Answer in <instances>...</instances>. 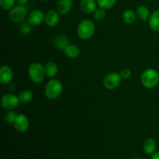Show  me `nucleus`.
<instances>
[{"label": "nucleus", "instance_id": "aec40b11", "mask_svg": "<svg viewBox=\"0 0 159 159\" xmlns=\"http://www.w3.org/2000/svg\"><path fill=\"white\" fill-rule=\"evenodd\" d=\"M137 13L132 9H127L123 13V20L127 24H133L137 20Z\"/></svg>", "mask_w": 159, "mask_h": 159}, {"label": "nucleus", "instance_id": "f03ea898", "mask_svg": "<svg viewBox=\"0 0 159 159\" xmlns=\"http://www.w3.org/2000/svg\"><path fill=\"white\" fill-rule=\"evenodd\" d=\"M62 92H63L62 83L56 79H50L45 85V96L50 100L57 99L62 94Z\"/></svg>", "mask_w": 159, "mask_h": 159}, {"label": "nucleus", "instance_id": "423d86ee", "mask_svg": "<svg viewBox=\"0 0 159 159\" xmlns=\"http://www.w3.org/2000/svg\"><path fill=\"white\" fill-rule=\"evenodd\" d=\"M121 80L122 79L119 73L110 72L104 76L103 79H102V84L107 89L113 90L120 86Z\"/></svg>", "mask_w": 159, "mask_h": 159}, {"label": "nucleus", "instance_id": "cd10ccee", "mask_svg": "<svg viewBox=\"0 0 159 159\" xmlns=\"http://www.w3.org/2000/svg\"><path fill=\"white\" fill-rule=\"evenodd\" d=\"M152 159H159V151H156L152 155Z\"/></svg>", "mask_w": 159, "mask_h": 159}, {"label": "nucleus", "instance_id": "a211bd4d", "mask_svg": "<svg viewBox=\"0 0 159 159\" xmlns=\"http://www.w3.org/2000/svg\"><path fill=\"white\" fill-rule=\"evenodd\" d=\"M63 51L65 55L70 58H76L81 54L80 48L77 45L70 44V43L65 48V49Z\"/></svg>", "mask_w": 159, "mask_h": 159}, {"label": "nucleus", "instance_id": "bb28decb", "mask_svg": "<svg viewBox=\"0 0 159 159\" xmlns=\"http://www.w3.org/2000/svg\"><path fill=\"white\" fill-rule=\"evenodd\" d=\"M29 25L27 24L23 25L22 27L20 28V31H21L22 34H24V35H27V34H29L30 32V27Z\"/></svg>", "mask_w": 159, "mask_h": 159}, {"label": "nucleus", "instance_id": "2eb2a0df", "mask_svg": "<svg viewBox=\"0 0 159 159\" xmlns=\"http://www.w3.org/2000/svg\"><path fill=\"white\" fill-rule=\"evenodd\" d=\"M143 150L146 155H152L157 150V143L153 138H148L143 144Z\"/></svg>", "mask_w": 159, "mask_h": 159}, {"label": "nucleus", "instance_id": "6e6552de", "mask_svg": "<svg viewBox=\"0 0 159 159\" xmlns=\"http://www.w3.org/2000/svg\"><path fill=\"white\" fill-rule=\"evenodd\" d=\"M14 128L20 133H25L30 127V121L27 116L23 113H19L16 115L14 121Z\"/></svg>", "mask_w": 159, "mask_h": 159}, {"label": "nucleus", "instance_id": "c85d7f7f", "mask_svg": "<svg viewBox=\"0 0 159 159\" xmlns=\"http://www.w3.org/2000/svg\"><path fill=\"white\" fill-rule=\"evenodd\" d=\"M16 2H18V4L20 5H25L27 3L28 0H16Z\"/></svg>", "mask_w": 159, "mask_h": 159}, {"label": "nucleus", "instance_id": "0eeeda50", "mask_svg": "<svg viewBox=\"0 0 159 159\" xmlns=\"http://www.w3.org/2000/svg\"><path fill=\"white\" fill-rule=\"evenodd\" d=\"M20 103L19 96L12 93H6L1 99V106L6 110H13L19 107Z\"/></svg>", "mask_w": 159, "mask_h": 159}, {"label": "nucleus", "instance_id": "412c9836", "mask_svg": "<svg viewBox=\"0 0 159 159\" xmlns=\"http://www.w3.org/2000/svg\"><path fill=\"white\" fill-rule=\"evenodd\" d=\"M18 96L21 103L27 104L33 100L34 94H33L32 91H30V90L25 89L20 92Z\"/></svg>", "mask_w": 159, "mask_h": 159}, {"label": "nucleus", "instance_id": "5701e85b", "mask_svg": "<svg viewBox=\"0 0 159 159\" xmlns=\"http://www.w3.org/2000/svg\"><path fill=\"white\" fill-rule=\"evenodd\" d=\"M16 113L13 110H8L4 115V120L8 124H13L16 117Z\"/></svg>", "mask_w": 159, "mask_h": 159}, {"label": "nucleus", "instance_id": "f8f14e48", "mask_svg": "<svg viewBox=\"0 0 159 159\" xmlns=\"http://www.w3.org/2000/svg\"><path fill=\"white\" fill-rule=\"evenodd\" d=\"M72 7V0H58L56 6V9L60 15H66L71 12Z\"/></svg>", "mask_w": 159, "mask_h": 159}, {"label": "nucleus", "instance_id": "dca6fc26", "mask_svg": "<svg viewBox=\"0 0 159 159\" xmlns=\"http://www.w3.org/2000/svg\"><path fill=\"white\" fill-rule=\"evenodd\" d=\"M45 74L48 78L54 79L58 73V67L54 61H48L44 65Z\"/></svg>", "mask_w": 159, "mask_h": 159}, {"label": "nucleus", "instance_id": "b1692460", "mask_svg": "<svg viewBox=\"0 0 159 159\" xmlns=\"http://www.w3.org/2000/svg\"><path fill=\"white\" fill-rule=\"evenodd\" d=\"M16 0H0V6L3 10H10L15 6Z\"/></svg>", "mask_w": 159, "mask_h": 159}, {"label": "nucleus", "instance_id": "20e7f679", "mask_svg": "<svg viewBox=\"0 0 159 159\" xmlns=\"http://www.w3.org/2000/svg\"><path fill=\"white\" fill-rule=\"evenodd\" d=\"M28 75L34 83H40L43 82L46 75L44 66L38 62L32 63L28 68Z\"/></svg>", "mask_w": 159, "mask_h": 159}, {"label": "nucleus", "instance_id": "c756f323", "mask_svg": "<svg viewBox=\"0 0 159 159\" xmlns=\"http://www.w3.org/2000/svg\"><path fill=\"white\" fill-rule=\"evenodd\" d=\"M132 159H141V158H140V157H138V156H135V157H134V158Z\"/></svg>", "mask_w": 159, "mask_h": 159}, {"label": "nucleus", "instance_id": "6ab92c4d", "mask_svg": "<svg viewBox=\"0 0 159 159\" xmlns=\"http://www.w3.org/2000/svg\"><path fill=\"white\" fill-rule=\"evenodd\" d=\"M137 16L141 21H147L149 20L150 17V9L147 7V6H144V5H141L138 6L136 9Z\"/></svg>", "mask_w": 159, "mask_h": 159}, {"label": "nucleus", "instance_id": "7c9ffc66", "mask_svg": "<svg viewBox=\"0 0 159 159\" xmlns=\"http://www.w3.org/2000/svg\"><path fill=\"white\" fill-rule=\"evenodd\" d=\"M43 1H48V0H43Z\"/></svg>", "mask_w": 159, "mask_h": 159}, {"label": "nucleus", "instance_id": "9d476101", "mask_svg": "<svg viewBox=\"0 0 159 159\" xmlns=\"http://www.w3.org/2000/svg\"><path fill=\"white\" fill-rule=\"evenodd\" d=\"M13 79V71L8 65H2L0 68V82L2 85H9Z\"/></svg>", "mask_w": 159, "mask_h": 159}, {"label": "nucleus", "instance_id": "f257e3e1", "mask_svg": "<svg viewBox=\"0 0 159 159\" xmlns=\"http://www.w3.org/2000/svg\"><path fill=\"white\" fill-rule=\"evenodd\" d=\"M95 32L96 26L92 20L88 19L82 20L77 26V35L82 40H89L94 36Z\"/></svg>", "mask_w": 159, "mask_h": 159}, {"label": "nucleus", "instance_id": "39448f33", "mask_svg": "<svg viewBox=\"0 0 159 159\" xmlns=\"http://www.w3.org/2000/svg\"><path fill=\"white\" fill-rule=\"evenodd\" d=\"M27 14V9L24 5H20L14 6L9 10L8 16L13 23H20L23 21Z\"/></svg>", "mask_w": 159, "mask_h": 159}, {"label": "nucleus", "instance_id": "393cba45", "mask_svg": "<svg viewBox=\"0 0 159 159\" xmlns=\"http://www.w3.org/2000/svg\"><path fill=\"white\" fill-rule=\"evenodd\" d=\"M107 9H102V8H97L96 9V11L94 12V18L96 19L98 21H102L107 16V12H106Z\"/></svg>", "mask_w": 159, "mask_h": 159}, {"label": "nucleus", "instance_id": "f3484780", "mask_svg": "<svg viewBox=\"0 0 159 159\" xmlns=\"http://www.w3.org/2000/svg\"><path fill=\"white\" fill-rule=\"evenodd\" d=\"M148 26L152 30L159 32V9H157L151 14L149 17Z\"/></svg>", "mask_w": 159, "mask_h": 159}, {"label": "nucleus", "instance_id": "7ed1b4c3", "mask_svg": "<svg viewBox=\"0 0 159 159\" xmlns=\"http://www.w3.org/2000/svg\"><path fill=\"white\" fill-rule=\"evenodd\" d=\"M141 82L146 89L155 88L159 83V73L154 68L144 70L141 75Z\"/></svg>", "mask_w": 159, "mask_h": 159}, {"label": "nucleus", "instance_id": "a878e982", "mask_svg": "<svg viewBox=\"0 0 159 159\" xmlns=\"http://www.w3.org/2000/svg\"><path fill=\"white\" fill-rule=\"evenodd\" d=\"M120 75L121 79H124V80H127L130 79L132 75V71L129 68H124L120 71Z\"/></svg>", "mask_w": 159, "mask_h": 159}, {"label": "nucleus", "instance_id": "ddd939ff", "mask_svg": "<svg viewBox=\"0 0 159 159\" xmlns=\"http://www.w3.org/2000/svg\"><path fill=\"white\" fill-rule=\"evenodd\" d=\"M97 2L96 0H81L80 9L86 14L94 13L97 9Z\"/></svg>", "mask_w": 159, "mask_h": 159}, {"label": "nucleus", "instance_id": "1a4fd4ad", "mask_svg": "<svg viewBox=\"0 0 159 159\" xmlns=\"http://www.w3.org/2000/svg\"><path fill=\"white\" fill-rule=\"evenodd\" d=\"M45 20V14L40 9H35V10L32 11L28 17V23L30 26H39Z\"/></svg>", "mask_w": 159, "mask_h": 159}, {"label": "nucleus", "instance_id": "4be33fe9", "mask_svg": "<svg viewBox=\"0 0 159 159\" xmlns=\"http://www.w3.org/2000/svg\"><path fill=\"white\" fill-rule=\"evenodd\" d=\"M99 7L105 9H110L115 6L116 0H96Z\"/></svg>", "mask_w": 159, "mask_h": 159}, {"label": "nucleus", "instance_id": "9b49d317", "mask_svg": "<svg viewBox=\"0 0 159 159\" xmlns=\"http://www.w3.org/2000/svg\"><path fill=\"white\" fill-rule=\"evenodd\" d=\"M59 15L60 14L57 12V11L54 10V9L48 11L47 13L45 14V24L50 27H54V26H57L60 21V16Z\"/></svg>", "mask_w": 159, "mask_h": 159}, {"label": "nucleus", "instance_id": "4468645a", "mask_svg": "<svg viewBox=\"0 0 159 159\" xmlns=\"http://www.w3.org/2000/svg\"><path fill=\"white\" fill-rule=\"evenodd\" d=\"M54 44L60 51H64L69 44V40L65 34H57L54 37Z\"/></svg>", "mask_w": 159, "mask_h": 159}]
</instances>
